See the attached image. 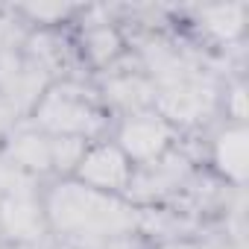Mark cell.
I'll use <instances>...</instances> for the list:
<instances>
[{
	"instance_id": "6da1fadb",
	"label": "cell",
	"mask_w": 249,
	"mask_h": 249,
	"mask_svg": "<svg viewBox=\"0 0 249 249\" xmlns=\"http://www.w3.org/2000/svg\"><path fill=\"white\" fill-rule=\"evenodd\" d=\"M41 205L53 240L73 249H88L117 234H141L138 205L126 196L94 191L76 179H50L41 191Z\"/></svg>"
},
{
	"instance_id": "7a4b0ae2",
	"label": "cell",
	"mask_w": 249,
	"mask_h": 249,
	"mask_svg": "<svg viewBox=\"0 0 249 249\" xmlns=\"http://www.w3.org/2000/svg\"><path fill=\"white\" fill-rule=\"evenodd\" d=\"M27 123L44 135L82 138L88 144L106 141L114 126L111 114L100 103L91 76H71L50 82L36 108L30 111Z\"/></svg>"
},
{
	"instance_id": "3957f363",
	"label": "cell",
	"mask_w": 249,
	"mask_h": 249,
	"mask_svg": "<svg viewBox=\"0 0 249 249\" xmlns=\"http://www.w3.org/2000/svg\"><path fill=\"white\" fill-rule=\"evenodd\" d=\"M202 164L182 147V141L164 153L161 159L150 161V164H138L132 170V182L126 188V199L138 208H159V205H170L176 202L185 188L191 185V179L196 176Z\"/></svg>"
},
{
	"instance_id": "277c9868",
	"label": "cell",
	"mask_w": 249,
	"mask_h": 249,
	"mask_svg": "<svg viewBox=\"0 0 249 249\" xmlns=\"http://www.w3.org/2000/svg\"><path fill=\"white\" fill-rule=\"evenodd\" d=\"M91 79H94L100 103L111 114V120L147 111L156 103V88H153L150 76L141 71L138 59L129 50H126V56H123L120 62H114L108 71H103V73H97Z\"/></svg>"
},
{
	"instance_id": "5b68a950",
	"label": "cell",
	"mask_w": 249,
	"mask_h": 249,
	"mask_svg": "<svg viewBox=\"0 0 249 249\" xmlns=\"http://www.w3.org/2000/svg\"><path fill=\"white\" fill-rule=\"evenodd\" d=\"M108 138L120 147V153L126 156L135 167L161 159L164 153H170L182 141V135L170 126L156 108L117 117Z\"/></svg>"
},
{
	"instance_id": "8992f818",
	"label": "cell",
	"mask_w": 249,
	"mask_h": 249,
	"mask_svg": "<svg viewBox=\"0 0 249 249\" xmlns=\"http://www.w3.org/2000/svg\"><path fill=\"white\" fill-rule=\"evenodd\" d=\"M249 161V129L243 123H217L205 132L202 164L229 188H246Z\"/></svg>"
},
{
	"instance_id": "52a82bcc",
	"label": "cell",
	"mask_w": 249,
	"mask_h": 249,
	"mask_svg": "<svg viewBox=\"0 0 249 249\" xmlns=\"http://www.w3.org/2000/svg\"><path fill=\"white\" fill-rule=\"evenodd\" d=\"M132 170H135V164L120 153V147L111 138H106V141L88 144V150H85V156L76 164L71 179H76L94 191H103V194L126 196V188L132 182Z\"/></svg>"
},
{
	"instance_id": "ba28073f",
	"label": "cell",
	"mask_w": 249,
	"mask_h": 249,
	"mask_svg": "<svg viewBox=\"0 0 249 249\" xmlns=\"http://www.w3.org/2000/svg\"><path fill=\"white\" fill-rule=\"evenodd\" d=\"M47 85H50V76L41 73L33 62H27L21 47L0 53V97L6 100V106L21 120L30 117V111L41 100Z\"/></svg>"
},
{
	"instance_id": "9c48e42d",
	"label": "cell",
	"mask_w": 249,
	"mask_h": 249,
	"mask_svg": "<svg viewBox=\"0 0 249 249\" xmlns=\"http://www.w3.org/2000/svg\"><path fill=\"white\" fill-rule=\"evenodd\" d=\"M0 243L24 249H47L53 243L41 196L0 199Z\"/></svg>"
},
{
	"instance_id": "30bf717a",
	"label": "cell",
	"mask_w": 249,
	"mask_h": 249,
	"mask_svg": "<svg viewBox=\"0 0 249 249\" xmlns=\"http://www.w3.org/2000/svg\"><path fill=\"white\" fill-rule=\"evenodd\" d=\"M0 153L9 156L15 164H21L27 173L38 176L41 182H50L53 179V161H50V135L38 132L36 126L24 120L21 126L3 141Z\"/></svg>"
},
{
	"instance_id": "8fae6325",
	"label": "cell",
	"mask_w": 249,
	"mask_h": 249,
	"mask_svg": "<svg viewBox=\"0 0 249 249\" xmlns=\"http://www.w3.org/2000/svg\"><path fill=\"white\" fill-rule=\"evenodd\" d=\"M27 30H59L73 27L76 15L82 12L79 3H18L9 6Z\"/></svg>"
},
{
	"instance_id": "7c38bea8",
	"label": "cell",
	"mask_w": 249,
	"mask_h": 249,
	"mask_svg": "<svg viewBox=\"0 0 249 249\" xmlns=\"http://www.w3.org/2000/svg\"><path fill=\"white\" fill-rule=\"evenodd\" d=\"M47 182L38 176L27 173L21 164H15L9 156L0 153V199H27V196H41Z\"/></svg>"
},
{
	"instance_id": "4fadbf2b",
	"label": "cell",
	"mask_w": 249,
	"mask_h": 249,
	"mask_svg": "<svg viewBox=\"0 0 249 249\" xmlns=\"http://www.w3.org/2000/svg\"><path fill=\"white\" fill-rule=\"evenodd\" d=\"M88 150V141L82 138H65V135H50V161H53V179H71L76 164L82 161Z\"/></svg>"
},
{
	"instance_id": "5bb4252c",
	"label": "cell",
	"mask_w": 249,
	"mask_h": 249,
	"mask_svg": "<svg viewBox=\"0 0 249 249\" xmlns=\"http://www.w3.org/2000/svg\"><path fill=\"white\" fill-rule=\"evenodd\" d=\"M220 120L246 126V76H229L220 94Z\"/></svg>"
},
{
	"instance_id": "9a60e30c",
	"label": "cell",
	"mask_w": 249,
	"mask_h": 249,
	"mask_svg": "<svg viewBox=\"0 0 249 249\" xmlns=\"http://www.w3.org/2000/svg\"><path fill=\"white\" fill-rule=\"evenodd\" d=\"M150 249H246V246H237L231 243L217 226H211L205 234L199 237H185V240H164V243H153Z\"/></svg>"
},
{
	"instance_id": "2e32d148",
	"label": "cell",
	"mask_w": 249,
	"mask_h": 249,
	"mask_svg": "<svg viewBox=\"0 0 249 249\" xmlns=\"http://www.w3.org/2000/svg\"><path fill=\"white\" fill-rule=\"evenodd\" d=\"M21 123H24V120H21V117L6 106V100H3V97H0V147H3V141H6L18 126H21Z\"/></svg>"
},
{
	"instance_id": "e0dca14e",
	"label": "cell",
	"mask_w": 249,
	"mask_h": 249,
	"mask_svg": "<svg viewBox=\"0 0 249 249\" xmlns=\"http://www.w3.org/2000/svg\"><path fill=\"white\" fill-rule=\"evenodd\" d=\"M50 249H73V246H68V243H59V240H53V243H50Z\"/></svg>"
},
{
	"instance_id": "ac0fdd59",
	"label": "cell",
	"mask_w": 249,
	"mask_h": 249,
	"mask_svg": "<svg viewBox=\"0 0 249 249\" xmlns=\"http://www.w3.org/2000/svg\"><path fill=\"white\" fill-rule=\"evenodd\" d=\"M0 249H24V246H6V243H0ZM50 249V246H47Z\"/></svg>"
}]
</instances>
